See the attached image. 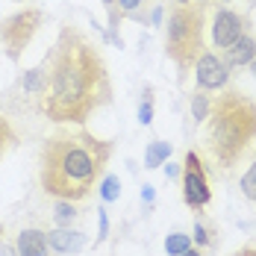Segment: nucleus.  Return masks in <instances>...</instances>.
Listing matches in <instances>:
<instances>
[{
  "mask_svg": "<svg viewBox=\"0 0 256 256\" xmlns=\"http://www.w3.org/2000/svg\"><path fill=\"white\" fill-rule=\"evenodd\" d=\"M250 71H254V77H256V59H254V62H250Z\"/></svg>",
  "mask_w": 256,
  "mask_h": 256,
  "instance_id": "obj_29",
  "label": "nucleus"
},
{
  "mask_svg": "<svg viewBox=\"0 0 256 256\" xmlns=\"http://www.w3.org/2000/svg\"><path fill=\"white\" fill-rule=\"evenodd\" d=\"M112 159V142L86 130H59L42 144L38 177L42 188L56 200H86Z\"/></svg>",
  "mask_w": 256,
  "mask_h": 256,
  "instance_id": "obj_2",
  "label": "nucleus"
},
{
  "mask_svg": "<svg viewBox=\"0 0 256 256\" xmlns=\"http://www.w3.org/2000/svg\"><path fill=\"white\" fill-rule=\"evenodd\" d=\"M180 256H200V250H198V248H188V250H182Z\"/></svg>",
  "mask_w": 256,
  "mask_h": 256,
  "instance_id": "obj_26",
  "label": "nucleus"
},
{
  "mask_svg": "<svg viewBox=\"0 0 256 256\" xmlns=\"http://www.w3.org/2000/svg\"><path fill=\"white\" fill-rule=\"evenodd\" d=\"M232 256H256V244H244V248H238Z\"/></svg>",
  "mask_w": 256,
  "mask_h": 256,
  "instance_id": "obj_24",
  "label": "nucleus"
},
{
  "mask_svg": "<svg viewBox=\"0 0 256 256\" xmlns=\"http://www.w3.org/2000/svg\"><path fill=\"white\" fill-rule=\"evenodd\" d=\"M48 77H50V68H48V56L42 59V65H36V68H30L24 77H21V86H24V92L30 94H44V88H48Z\"/></svg>",
  "mask_w": 256,
  "mask_h": 256,
  "instance_id": "obj_12",
  "label": "nucleus"
},
{
  "mask_svg": "<svg viewBox=\"0 0 256 256\" xmlns=\"http://www.w3.org/2000/svg\"><path fill=\"white\" fill-rule=\"evenodd\" d=\"M248 3H256V0H248Z\"/></svg>",
  "mask_w": 256,
  "mask_h": 256,
  "instance_id": "obj_32",
  "label": "nucleus"
},
{
  "mask_svg": "<svg viewBox=\"0 0 256 256\" xmlns=\"http://www.w3.org/2000/svg\"><path fill=\"white\" fill-rule=\"evenodd\" d=\"M165 171H168L171 177H177V174H180V168H177V165H165Z\"/></svg>",
  "mask_w": 256,
  "mask_h": 256,
  "instance_id": "obj_27",
  "label": "nucleus"
},
{
  "mask_svg": "<svg viewBox=\"0 0 256 256\" xmlns=\"http://www.w3.org/2000/svg\"><path fill=\"white\" fill-rule=\"evenodd\" d=\"M118 6H121L124 12H136L138 6H144V0H118Z\"/></svg>",
  "mask_w": 256,
  "mask_h": 256,
  "instance_id": "obj_22",
  "label": "nucleus"
},
{
  "mask_svg": "<svg viewBox=\"0 0 256 256\" xmlns=\"http://www.w3.org/2000/svg\"><path fill=\"white\" fill-rule=\"evenodd\" d=\"M0 256H18V250L9 248V244H0Z\"/></svg>",
  "mask_w": 256,
  "mask_h": 256,
  "instance_id": "obj_25",
  "label": "nucleus"
},
{
  "mask_svg": "<svg viewBox=\"0 0 256 256\" xmlns=\"http://www.w3.org/2000/svg\"><path fill=\"white\" fill-rule=\"evenodd\" d=\"M256 142V100L238 88L218 94L209 109L206 144L221 168H232Z\"/></svg>",
  "mask_w": 256,
  "mask_h": 256,
  "instance_id": "obj_3",
  "label": "nucleus"
},
{
  "mask_svg": "<svg viewBox=\"0 0 256 256\" xmlns=\"http://www.w3.org/2000/svg\"><path fill=\"white\" fill-rule=\"evenodd\" d=\"M103 3H106V9H109V12L115 9V0H103Z\"/></svg>",
  "mask_w": 256,
  "mask_h": 256,
  "instance_id": "obj_28",
  "label": "nucleus"
},
{
  "mask_svg": "<svg viewBox=\"0 0 256 256\" xmlns=\"http://www.w3.org/2000/svg\"><path fill=\"white\" fill-rule=\"evenodd\" d=\"M138 121H142V124H150V121H154V103H150V92H148L144 103L138 106Z\"/></svg>",
  "mask_w": 256,
  "mask_h": 256,
  "instance_id": "obj_21",
  "label": "nucleus"
},
{
  "mask_svg": "<svg viewBox=\"0 0 256 256\" xmlns=\"http://www.w3.org/2000/svg\"><path fill=\"white\" fill-rule=\"evenodd\" d=\"M48 232L44 230H21L18 232V256H48Z\"/></svg>",
  "mask_w": 256,
  "mask_h": 256,
  "instance_id": "obj_11",
  "label": "nucleus"
},
{
  "mask_svg": "<svg viewBox=\"0 0 256 256\" xmlns=\"http://www.w3.org/2000/svg\"><path fill=\"white\" fill-rule=\"evenodd\" d=\"M48 88L42 94V112L53 124L82 127L94 112L112 100V80L100 50L77 26H62L48 56Z\"/></svg>",
  "mask_w": 256,
  "mask_h": 256,
  "instance_id": "obj_1",
  "label": "nucleus"
},
{
  "mask_svg": "<svg viewBox=\"0 0 256 256\" xmlns=\"http://www.w3.org/2000/svg\"><path fill=\"white\" fill-rule=\"evenodd\" d=\"M48 244H50L56 254H77L86 248V236L77 230H68V227H62V230H53L48 232Z\"/></svg>",
  "mask_w": 256,
  "mask_h": 256,
  "instance_id": "obj_10",
  "label": "nucleus"
},
{
  "mask_svg": "<svg viewBox=\"0 0 256 256\" xmlns=\"http://www.w3.org/2000/svg\"><path fill=\"white\" fill-rule=\"evenodd\" d=\"M15 142H18V136H15L12 124L0 115V159L6 156V150H9V148H15Z\"/></svg>",
  "mask_w": 256,
  "mask_h": 256,
  "instance_id": "obj_17",
  "label": "nucleus"
},
{
  "mask_svg": "<svg viewBox=\"0 0 256 256\" xmlns=\"http://www.w3.org/2000/svg\"><path fill=\"white\" fill-rule=\"evenodd\" d=\"M192 242H198V244H212V242H215V227L209 230L204 221H198V224H194V236H192Z\"/></svg>",
  "mask_w": 256,
  "mask_h": 256,
  "instance_id": "obj_20",
  "label": "nucleus"
},
{
  "mask_svg": "<svg viewBox=\"0 0 256 256\" xmlns=\"http://www.w3.org/2000/svg\"><path fill=\"white\" fill-rule=\"evenodd\" d=\"M188 248H192V236H186V232H171L165 238V254L168 256H180L182 250H188Z\"/></svg>",
  "mask_w": 256,
  "mask_h": 256,
  "instance_id": "obj_15",
  "label": "nucleus"
},
{
  "mask_svg": "<svg viewBox=\"0 0 256 256\" xmlns=\"http://www.w3.org/2000/svg\"><path fill=\"white\" fill-rule=\"evenodd\" d=\"M177 3H198V0H177Z\"/></svg>",
  "mask_w": 256,
  "mask_h": 256,
  "instance_id": "obj_30",
  "label": "nucleus"
},
{
  "mask_svg": "<svg viewBox=\"0 0 256 256\" xmlns=\"http://www.w3.org/2000/svg\"><path fill=\"white\" fill-rule=\"evenodd\" d=\"M53 215H56V224H62V227H68V224H74V221H77V209H74V200H59V204H56V212H53Z\"/></svg>",
  "mask_w": 256,
  "mask_h": 256,
  "instance_id": "obj_16",
  "label": "nucleus"
},
{
  "mask_svg": "<svg viewBox=\"0 0 256 256\" xmlns=\"http://www.w3.org/2000/svg\"><path fill=\"white\" fill-rule=\"evenodd\" d=\"M168 156H171V144H168V142H159V138H156V142H150V144H148V154H144V165H148V168H159V165H162V162H165Z\"/></svg>",
  "mask_w": 256,
  "mask_h": 256,
  "instance_id": "obj_13",
  "label": "nucleus"
},
{
  "mask_svg": "<svg viewBox=\"0 0 256 256\" xmlns=\"http://www.w3.org/2000/svg\"><path fill=\"white\" fill-rule=\"evenodd\" d=\"M118 194H121V180L118 177H106L100 186V198L103 200H118Z\"/></svg>",
  "mask_w": 256,
  "mask_h": 256,
  "instance_id": "obj_19",
  "label": "nucleus"
},
{
  "mask_svg": "<svg viewBox=\"0 0 256 256\" xmlns=\"http://www.w3.org/2000/svg\"><path fill=\"white\" fill-rule=\"evenodd\" d=\"M182 200L194 212H200L212 200V188L206 182V168L200 162V156L192 154V150L182 156Z\"/></svg>",
  "mask_w": 256,
  "mask_h": 256,
  "instance_id": "obj_6",
  "label": "nucleus"
},
{
  "mask_svg": "<svg viewBox=\"0 0 256 256\" xmlns=\"http://www.w3.org/2000/svg\"><path fill=\"white\" fill-rule=\"evenodd\" d=\"M98 218H100V238L109 232V221H106V209H98Z\"/></svg>",
  "mask_w": 256,
  "mask_h": 256,
  "instance_id": "obj_23",
  "label": "nucleus"
},
{
  "mask_svg": "<svg viewBox=\"0 0 256 256\" xmlns=\"http://www.w3.org/2000/svg\"><path fill=\"white\" fill-rule=\"evenodd\" d=\"M204 30H206V3H174L168 12L165 26V56L177 65L180 80L186 71L194 68L198 56L204 53Z\"/></svg>",
  "mask_w": 256,
  "mask_h": 256,
  "instance_id": "obj_4",
  "label": "nucleus"
},
{
  "mask_svg": "<svg viewBox=\"0 0 256 256\" xmlns=\"http://www.w3.org/2000/svg\"><path fill=\"white\" fill-rule=\"evenodd\" d=\"M42 21H44V12L38 6H26V9L0 21V44H3V50L12 62H18L24 56L30 42L42 30Z\"/></svg>",
  "mask_w": 256,
  "mask_h": 256,
  "instance_id": "obj_5",
  "label": "nucleus"
},
{
  "mask_svg": "<svg viewBox=\"0 0 256 256\" xmlns=\"http://www.w3.org/2000/svg\"><path fill=\"white\" fill-rule=\"evenodd\" d=\"M248 15L244 12H236V9H227V6H218L215 15H212V44L218 50L230 48L236 38H242L248 32Z\"/></svg>",
  "mask_w": 256,
  "mask_h": 256,
  "instance_id": "obj_7",
  "label": "nucleus"
},
{
  "mask_svg": "<svg viewBox=\"0 0 256 256\" xmlns=\"http://www.w3.org/2000/svg\"><path fill=\"white\" fill-rule=\"evenodd\" d=\"M256 59V38L254 36H242V38H236L230 48H224V62L230 65V68H244V65H250Z\"/></svg>",
  "mask_w": 256,
  "mask_h": 256,
  "instance_id": "obj_9",
  "label": "nucleus"
},
{
  "mask_svg": "<svg viewBox=\"0 0 256 256\" xmlns=\"http://www.w3.org/2000/svg\"><path fill=\"white\" fill-rule=\"evenodd\" d=\"M194 74H198V88L204 92H218L230 82V65L224 62V56L212 50H204L194 62Z\"/></svg>",
  "mask_w": 256,
  "mask_h": 256,
  "instance_id": "obj_8",
  "label": "nucleus"
},
{
  "mask_svg": "<svg viewBox=\"0 0 256 256\" xmlns=\"http://www.w3.org/2000/svg\"><path fill=\"white\" fill-rule=\"evenodd\" d=\"M218 3H227V0H218Z\"/></svg>",
  "mask_w": 256,
  "mask_h": 256,
  "instance_id": "obj_31",
  "label": "nucleus"
},
{
  "mask_svg": "<svg viewBox=\"0 0 256 256\" xmlns=\"http://www.w3.org/2000/svg\"><path fill=\"white\" fill-rule=\"evenodd\" d=\"M242 192H244V198H248V200H254V204H256V156H254V162L248 165L244 177H242Z\"/></svg>",
  "mask_w": 256,
  "mask_h": 256,
  "instance_id": "obj_18",
  "label": "nucleus"
},
{
  "mask_svg": "<svg viewBox=\"0 0 256 256\" xmlns=\"http://www.w3.org/2000/svg\"><path fill=\"white\" fill-rule=\"evenodd\" d=\"M209 109H212V94H206L204 88H198L192 94V118L194 121H206L209 118Z\"/></svg>",
  "mask_w": 256,
  "mask_h": 256,
  "instance_id": "obj_14",
  "label": "nucleus"
}]
</instances>
